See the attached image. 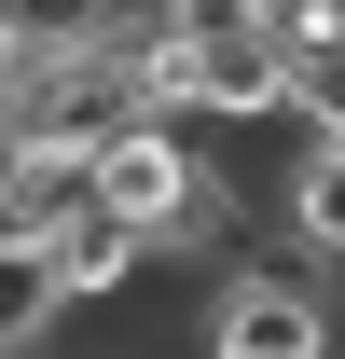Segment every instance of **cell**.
Masks as SVG:
<instances>
[{
    "instance_id": "3",
    "label": "cell",
    "mask_w": 345,
    "mask_h": 359,
    "mask_svg": "<svg viewBox=\"0 0 345 359\" xmlns=\"http://www.w3.org/2000/svg\"><path fill=\"white\" fill-rule=\"evenodd\" d=\"M304 263H345V138H290V166L262 180Z\"/></svg>"
},
{
    "instance_id": "1",
    "label": "cell",
    "mask_w": 345,
    "mask_h": 359,
    "mask_svg": "<svg viewBox=\"0 0 345 359\" xmlns=\"http://www.w3.org/2000/svg\"><path fill=\"white\" fill-rule=\"evenodd\" d=\"M97 208L138 222L152 249H221V222H235L221 166H208L180 125H125V138H111V152H97Z\"/></svg>"
},
{
    "instance_id": "2",
    "label": "cell",
    "mask_w": 345,
    "mask_h": 359,
    "mask_svg": "<svg viewBox=\"0 0 345 359\" xmlns=\"http://www.w3.org/2000/svg\"><path fill=\"white\" fill-rule=\"evenodd\" d=\"M345 318L318 304L304 263H221L208 276V359H332Z\"/></svg>"
},
{
    "instance_id": "5",
    "label": "cell",
    "mask_w": 345,
    "mask_h": 359,
    "mask_svg": "<svg viewBox=\"0 0 345 359\" xmlns=\"http://www.w3.org/2000/svg\"><path fill=\"white\" fill-rule=\"evenodd\" d=\"M0 359H14V346H0Z\"/></svg>"
},
{
    "instance_id": "4",
    "label": "cell",
    "mask_w": 345,
    "mask_h": 359,
    "mask_svg": "<svg viewBox=\"0 0 345 359\" xmlns=\"http://www.w3.org/2000/svg\"><path fill=\"white\" fill-rule=\"evenodd\" d=\"M290 125L304 138H345V42H304L290 55Z\"/></svg>"
}]
</instances>
